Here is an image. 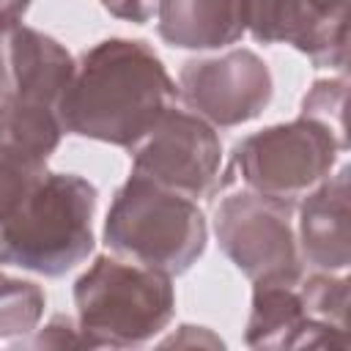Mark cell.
<instances>
[{
    "label": "cell",
    "instance_id": "cell-3",
    "mask_svg": "<svg viewBox=\"0 0 351 351\" xmlns=\"http://www.w3.org/2000/svg\"><path fill=\"white\" fill-rule=\"evenodd\" d=\"M77 326L88 348H132L156 337L176 313L173 277L99 255L74 282Z\"/></svg>",
    "mask_w": 351,
    "mask_h": 351
},
{
    "label": "cell",
    "instance_id": "cell-2",
    "mask_svg": "<svg viewBox=\"0 0 351 351\" xmlns=\"http://www.w3.org/2000/svg\"><path fill=\"white\" fill-rule=\"evenodd\" d=\"M96 186L74 173H44L0 222V263L60 277L93 250Z\"/></svg>",
    "mask_w": 351,
    "mask_h": 351
},
{
    "label": "cell",
    "instance_id": "cell-4",
    "mask_svg": "<svg viewBox=\"0 0 351 351\" xmlns=\"http://www.w3.org/2000/svg\"><path fill=\"white\" fill-rule=\"evenodd\" d=\"M104 241L121 258L176 277L203 255L208 225L192 197L129 176L110 203Z\"/></svg>",
    "mask_w": 351,
    "mask_h": 351
},
{
    "label": "cell",
    "instance_id": "cell-10",
    "mask_svg": "<svg viewBox=\"0 0 351 351\" xmlns=\"http://www.w3.org/2000/svg\"><path fill=\"white\" fill-rule=\"evenodd\" d=\"M244 30L261 44H291L315 66L348 63V25L318 16L307 0H244Z\"/></svg>",
    "mask_w": 351,
    "mask_h": 351
},
{
    "label": "cell",
    "instance_id": "cell-16",
    "mask_svg": "<svg viewBox=\"0 0 351 351\" xmlns=\"http://www.w3.org/2000/svg\"><path fill=\"white\" fill-rule=\"evenodd\" d=\"M299 293L313 321L348 329V280L332 271H315L299 277Z\"/></svg>",
    "mask_w": 351,
    "mask_h": 351
},
{
    "label": "cell",
    "instance_id": "cell-15",
    "mask_svg": "<svg viewBox=\"0 0 351 351\" xmlns=\"http://www.w3.org/2000/svg\"><path fill=\"white\" fill-rule=\"evenodd\" d=\"M47 296L41 285L0 274V340H25L38 329Z\"/></svg>",
    "mask_w": 351,
    "mask_h": 351
},
{
    "label": "cell",
    "instance_id": "cell-17",
    "mask_svg": "<svg viewBox=\"0 0 351 351\" xmlns=\"http://www.w3.org/2000/svg\"><path fill=\"white\" fill-rule=\"evenodd\" d=\"M346 77L318 80L302 99V115L326 126L343 145L346 143Z\"/></svg>",
    "mask_w": 351,
    "mask_h": 351
},
{
    "label": "cell",
    "instance_id": "cell-18",
    "mask_svg": "<svg viewBox=\"0 0 351 351\" xmlns=\"http://www.w3.org/2000/svg\"><path fill=\"white\" fill-rule=\"evenodd\" d=\"M33 0H0V99L11 88V66H8V47L14 30L22 25Z\"/></svg>",
    "mask_w": 351,
    "mask_h": 351
},
{
    "label": "cell",
    "instance_id": "cell-9",
    "mask_svg": "<svg viewBox=\"0 0 351 351\" xmlns=\"http://www.w3.org/2000/svg\"><path fill=\"white\" fill-rule=\"evenodd\" d=\"M244 340L250 348H348V329L313 321L296 280H258Z\"/></svg>",
    "mask_w": 351,
    "mask_h": 351
},
{
    "label": "cell",
    "instance_id": "cell-11",
    "mask_svg": "<svg viewBox=\"0 0 351 351\" xmlns=\"http://www.w3.org/2000/svg\"><path fill=\"white\" fill-rule=\"evenodd\" d=\"M348 167L326 176L299 206V255L318 271H346L351 263L348 241Z\"/></svg>",
    "mask_w": 351,
    "mask_h": 351
},
{
    "label": "cell",
    "instance_id": "cell-5",
    "mask_svg": "<svg viewBox=\"0 0 351 351\" xmlns=\"http://www.w3.org/2000/svg\"><path fill=\"white\" fill-rule=\"evenodd\" d=\"M340 151L346 145L326 126L299 115L236 143L219 189L241 181L250 192L296 203L332 173Z\"/></svg>",
    "mask_w": 351,
    "mask_h": 351
},
{
    "label": "cell",
    "instance_id": "cell-14",
    "mask_svg": "<svg viewBox=\"0 0 351 351\" xmlns=\"http://www.w3.org/2000/svg\"><path fill=\"white\" fill-rule=\"evenodd\" d=\"M63 134L60 112L55 107L14 93L0 99V162L47 170V159L55 154Z\"/></svg>",
    "mask_w": 351,
    "mask_h": 351
},
{
    "label": "cell",
    "instance_id": "cell-19",
    "mask_svg": "<svg viewBox=\"0 0 351 351\" xmlns=\"http://www.w3.org/2000/svg\"><path fill=\"white\" fill-rule=\"evenodd\" d=\"M27 346L33 348H88L80 326H74L69 315H55L44 329H36Z\"/></svg>",
    "mask_w": 351,
    "mask_h": 351
},
{
    "label": "cell",
    "instance_id": "cell-6",
    "mask_svg": "<svg viewBox=\"0 0 351 351\" xmlns=\"http://www.w3.org/2000/svg\"><path fill=\"white\" fill-rule=\"evenodd\" d=\"M293 206L250 189L233 192L217 206V244L252 282L302 277V255L291 225Z\"/></svg>",
    "mask_w": 351,
    "mask_h": 351
},
{
    "label": "cell",
    "instance_id": "cell-12",
    "mask_svg": "<svg viewBox=\"0 0 351 351\" xmlns=\"http://www.w3.org/2000/svg\"><path fill=\"white\" fill-rule=\"evenodd\" d=\"M8 66H11L8 93L55 107L60 112V99L77 69L71 52L60 41H55L52 36L36 27L19 25L11 36Z\"/></svg>",
    "mask_w": 351,
    "mask_h": 351
},
{
    "label": "cell",
    "instance_id": "cell-8",
    "mask_svg": "<svg viewBox=\"0 0 351 351\" xmlns=\"http://www.w3.org/2000/svg\"><path fill=\"white\" fill-rule=\"evenodd\" d=\"M274 93V80L252 49H228L217 58L186 60L178 71V96L189 112L214 129L241 126L258 118Z\"/></svg>",
    "mask_w": 351,
    "mask_h": 351
},
{
    "label": "cell",
    "instance_id": "cell-7",
    "mask_svg": "<svg viewBox=\"0 0 351 351\" xmlns=\"http://www.w3.org/2000/svg\"><path fill=\"white\" fill-rule=\"evenodd\" d=\"M222 143L200 115L173 104L132 148V176L148 178L186 197L219 189Z\"/></svg>",
    "mask_w": 351,
    "mask_h": 351
},
{
    "label": "cell",
    "instance_id": "cell-1",
    "mask_svg": "<svg viewBox=\"0 0 351 351\" xmlns=\"http://www.w3.org/2000/svg\"><path fill=\"white\" fill-rule=\"evenodd\" d=\"M178 104V88L162 58L137 38H107L90 47L60 99L63 132L134 148Z\"/></svg>",
    "mask_w": 351,
    "mask_h": 351
},
{
    "label": "cell",
    "instance_id": "cell-21",
    "mask_svg": "<svg viewBox=\"0 0 351 351\" xmlns=\"http://www.w3.org/2000/svg\"><path fill=\"white\" fill-rule=\"evenodd\" d=\"M310 8L329 19V22H340V25H348V0H307Z\"/></svg>",
    "mask_w": 351,
    "mask_h": 351
},
{
    "label": "cell",
    "instance_id": "cell-20",
    "mask_svg": "<svg viewBox=\"0 0 351 351\" xmlns=\"http://www.w3.org/2000/svg\"><path fill=\"white\" fill-rule=\"evenodd\" d=\"M156 3L159 0H101V5L112 16L126 19V22H134V25L148 22L156 14Z\"/></svg>",
    "mask_w": 351,
    "mask_h": 351
},
{
    "label": "cell",
    "instance_id": "cell-13",
    "mask_svg": "<svg viewBox=\"0 0 351 351\" xmlns=\"http://www.w3.org/2000/svg\"><path fill=\"white\" fill-rule=\"evenodd\" d=\"M156 33L178 49H219L244 30V0H159Z\"/></svg>",
    "mask_w": 351,
    "mask_h": 351
}]
</instances>
